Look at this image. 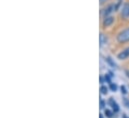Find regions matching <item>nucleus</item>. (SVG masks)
<instances>
[{
	"label": "nucleus",
	"instance_id": "nucleus-1",
	"mask_svg": "<svg viewBox=\"0 0 129 118\" xmlns=\"http://www.w3.org/2000/svg\"><path fill=\"white\" fill-rule=\"evenodd\" d=\"M117 41L119 43H125L129 41V28H126L123 31H121L117 35Z\"/></svg>",
	"mask_w": 129,
	"mask_h": 118
},
{
	"label": "nucleus",
	"instance_id": "nucleus-2",
	"mask_svg": "<svg viewBox=\"0 0 129 118\" xmlns=\"http://www.w3.org/2000/svg\"><path fill=\"white\" fill-rule=\"evenodd\" d=\"M117 57H118V59H120V60H124V59L128 58L129 57V47L125 48L124 50H122V51L117 55Z\"/></svg>",
	"mask_w": 129,
	"mask_h": 118
},
{
	"label": "nucleus",
	"instance_id": "nucleus-3",
	"mask_svg": "<svg viewBox=\"0 0 129 118\" xmlns=\"http://www.w3.org/2000/svg\"><path fill=\"white\" fill-rule=\"evenodd\" d=\"M121 16L126 19L129 17V3H125L123 8H122V11H121Z\"/></svg>",
	"mask_w": 129,
	"mask_h": 118
},
{
	"label": "nucleus",
	"instance_id": "nucleus-4",
	"mask_svg": "<svg viewBox=\"0 0 129 118\" xmlns=\"http://www.w3.org/2000/svg\"><path fill=\"white\" fill-rule=\"evenodd\" d=\"M113 22H114V17H112V16H107V17H105L104 20H103V26H104V27H108V26L112 25Z\"/></svg>",
	"mask_w": 129,
	"mask_h": 118
},
{
	"label": "nucleus",
	"instance_id": "nucleus-5",
	"mask_svg": "<svg viewBox=\"0 0 129 118\" xmlns=\"http://www.w3.org/2000/svg\"><path fill=\"white\" fill-rule=\"evenodd\" d=\"M115 10V6L113 5V4H111V5H109L105 10H104V16L105 17H107V16H109L113 11Z\"/></svg>",
	"mask_w": 129,
	"mask_h": 118
},
{
	"label": "nucleus",
	"instance_id": "nucleus-6",
	"mask_svg": "<svg viewBox=\"0 0 129 118\" xmlns=\"http://www.w3.org/2000/svg\"><path fill=\"white\" fill-rule=\"evenodd\" d=\"M99 42H100V46L101 47L104 44H106L107 43V37H106V35H104L103 33H100V35H99Z\"/></svg>",
	"mask_w": 129,
	"mask_h": 118
},
{
	"label": "nucleus",
	"instance_id": "nucleus-7",
	"mask_svg": "<svg viewBox=\"0 0 129 118\" xmlns=\"http://www.w3.org/2000/svg\"><path fill=\"white\" fill-rule=\"evenodd\" d=\"M109 104L112 106V108L114 109V111H115V112H117V111L119 110V107H118L117 103H116V102L113 100V98H110V99H109Z\"/></svg>",
	"mask_w": 129,
	"mask_h": 118
},
{
	"label": "nucleus",
	"instance_id": "nucleus-8",
	"mask_svg": "<svg viewBox=\"0 0 129 118\" xmlns=\"http://www.w3.org/2000/svg\"><path fill=\"white\" fill-rule=\"evenodd\" d=\"M100 92H101V94H107V92H108V88H107L106 86L102 85V86L100 87Z\"/></svg>",
	"mask_w": 129,
	"mask_h": 118
},
{
	"label": "nucleus",
	"instance_id": "nucleus-9",
	"mask_svg": "<svg viewBox=\"0 0 129 118\" xmlns=\"http://www.w3.org/2000/svg\"><path fill=\"white\" fill-rule=\"evenodd\" d=\"M106 61L108 62V64H109V65H110L111 67H115V66H116V64H115V63H114V62L112 61V59L110 58V57H107Z\"/></svg>",
	"mask_w": 129,
	"mask_h": 118
},
{
	"label": "nucleus",
	"instance_id": "nucleus-10",
	"mask_svg": "<svg viewBox=\"0 0 129 118\" xmlns=\"http://www.w3.org/2000/svg\"><path fill=\"white\" fill-rule=\"evenodd\" d=\"M105 114H106V116H107L108 118H111L112 117V115H113L112 111H110V110H108V109L105 110Z\"/></svg>",
	"mask_w": 129,
	"mask_h": 118
},
{
	"label": "nucleus",
	"instance_id": "nucleus-11",
	"mask_svg": "<svg viewBox=\"0 0 129 118\" xmlns=\"http://www.w3.org/2000/svg\"><path fill=\"white\" fill-rule=\"evenodd\" d=\"M110 89H111L112 91H116V89H117V85H116V84H114V83H110Z\"/></svg>",
	"mask_w": 129,
	"mask_h": 118
},
{
	"label": "nucleus",
	"instance_id": "nucleus-12",
	"mask_svg": "<svg viewBox=\"0 0 129 118\" xmlns=\"http://www.w3.org/2000/svg\"><path fill=\"white\" fill-rule=\"evenodd\" d=\"M104 107H105V102L104 100L100 99V109H104Z\"/></svg>",
	"mask_w": 129,
	"mask_h": 118
},
{
	"label": "nucleus",
	"instance_id": "nucleus-13",
	"mask_svg": "<svg viewBox=\"0 0 129 118\" xmlns=\"http://www.w3.org/2000/svg\"><path fill=\"white\" fill-rule=\"evenodd\" d=\"M121 92H122L123 94H126V93H127V91H126V88H125V86H121Z\"/></svg>",
	"mask_w": 129,
	"mask_h": 118
},
{
	"label": "nucleus",
	"instance_id": "nucleus-14",
	"mask_svg": "<svg viewBox=\"0 0 129 118\" xmlns=\"http://www.w3.org/2000/svg\"><path fill=\"white\" fill-rule=\"evenodd\" d=\"M99 1H100V4H103V3H104V2H106L107 0H99Z\"/></svg>",
	"mask_w": 129,
	"mask_h": 118
},
{
	"label": "nucleus",
	"instance_id": "nucleus-15",
	"mask_svg": "<svg viewBox=\"0 0 129 118\" xmlns=\"http://www.w3.org/2000/svg\"><path fill=\"white\" fill-rule=\"evenodd\" d=\"M100 82L103 83V78H102V77H100Z\"/></svg>",
	"mask_w": 129,
	"mask_h": 118
},
{
	"label": "nucleus",
	"instance_id": "nucleus-16",
	"mask_svg": "<svg viewBox=\"0 0 129 118\" xmlns=\"http://www.w3.org/2000/svg\"><path fill=\"white\" fill-rule=\"evenodd\" d=\"M99 118H103V116H102V114H100V116H99Z\"/></svg>",
	"mask_w": 129,
	"mask_h": 118
}]
</instances>
